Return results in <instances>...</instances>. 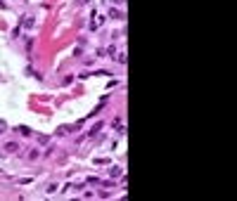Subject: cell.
<instances>
[{"label":"cell","instance_id":"6da1fadb","mask_svg":"<svg viewBox=\"0 0 237 201\" xmlns=\"http://www.w3.org/2000/svg\"><path fill=\"white\" fill-rule=\"evenodd\" d=\"M109 17H114V19H119V17H121V12H119V10H114V7H112V10H109Z\"/></svg>","mask_w":237,"mask_h":201},{"label":"cell","instance_id":"7a4b0ae2","mask_svg":"<svg viewBox=\"0 0 237 201\" xmlns=\"http://www.w3.org/2000/svg\"><path fill=\"white\" fill-rule=\"evenodd\" d=\"M3 130H5V123H3V121H0V133H3Z\"/></svg>","mask_w":237,"mask_h":201}]
</instances>
